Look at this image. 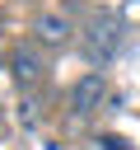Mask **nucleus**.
Instances as JSON below:
<instances>
[{
    "label": "nucleus",
    "instance_id": "nucleus-1",
    "mask_svg": "<svg viewBox=\"0 0 140 150\" xmlns=\"http://www.w3.org/2000/svg\"><path fill=\"white\" fill-rule=\"evenodd\" d=\"M107 98V80H103V70H84L75 84H70V112H93L98 103Z\"/></svg>",
    "mask_w": 140,
    "mask_h": 150
},
{
    "label": "nucleus",
    "instance_id": "nucleus-2",
    "mask_svg": "<svg viewBox=\"0 0 140 150\" xmlns=\"http://www.w3.org/2000/svg\"><path fill=\"white\" fill-rule=\"evenodd\" d=\"M33 38H37L42 47H70L75 28H70V19H65V14H56V9H42V14L33 19Z\"/></svg>",
    "mask_w": 140,
    "mask_h": 150
},
{
    "label": "nucleus",
    "instance_id": "nucleus-3",
    "mask_svg": "<svg viewBox=\"0 0 140 150\" xmlns=\"http://www.w3.org/2000/svg\"><path fill=\"white\" fill-rule=\"evenodd\" d=\"M14 75H19V84H37V80L47 75L37 47H19V52H14Z\"/></svg>",
    "mask_w": 140,
    "mask_h": 150
},
{
    "label": "nucleus",
    "instance_id": "nucleus-4",
    "mask_svg": "<svg viewBox=\"0 0 140 150\" xmlns=\"http://www.w3.org/2000/svg\"><path fill=\"white\" fill-rule=\"evenodd\" d=\"M112 52H117V28L112 23H103V28L93 23L89 28V56L93 61H112Z\"/></svg>",
    "mask_w": 140,
    "mask_h": 150
},
{
    "label": "nucleus",
    "instance_id": "nucleus-5",
    "mask_svg": "<svg viewBox=\"0 0 140 150\" xmlns=\"http://www.w3.org/2000/svg\"><path fill=\"white\" fill-rule=\"evenodd\" d=\"M93 145H98V150H131V141H126V136H98Z\"/></svg>",
    "mask_w": 140,
    "mask_h": 150
}]
</instances>
